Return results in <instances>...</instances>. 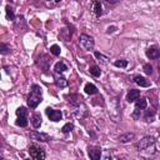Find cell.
<instances>
[{"mask_svg": "<svg viewBox=\"0 0 160 160\" xmlns=\"http://www.w3.org/2000/svg\"><path fill=\"white\" fill-rule=\"evenodd\" d=\"M138 148L144 155H154L156 152V140L152 136H145L140 140Z\"/></svg>", "mask_w": 160, "mask_h": 160, "instance_id": "obj_1", "label": "cell"}, {"mask_svg": "<svg viewBox=\"0 0 160 160\" xmlns=\"http://www.w3.org/2000/svg\"><path fill=\"white\" fill-rule=\"evenodd\" d=\"M41 94H42V89L40 85L38 84H32L31 85V90L30 94L28 96V105L30 109H36L38 105L41 102Z\"/></svg>", "mask_w": 160, "mask_h": 160, "instance_id": "obj_2", "label": "cell"}, {"mask_svg": "<svg viewBox=\"0 0 160 160\" xmlns=\"http://www.w3.org/2000/svg\"><path fill=\"white\" fill-rule=\"evenodd\" d=\"M29 154L32 159L35 160H44L46 158V154H45V150L39 146L38 144H31L29 146Z\"/></svg>", "mask_w": 160, "mask_h": 160, "instance_id": "obj_3", "label": "cell"}, {"mask_svg": "<svg viewBox=\"0 0 160 160\" xmlns=\"http://www.w3.org/2000/svg\"><path fill=\"white\" fill-rule=\"evenodd\" d=\"M79 45L82 50H86V51H90L94 49V45H95V41L94 39L90 36V35H86V34H81L80 38H79Z\"/></svg>", "mask_w": 160, "mask_h": 160, "instance_id": "obj_4", "label": "cell"}, {"mask_svg": "<svg viewBox=\"0 0 160 160\" xmlns=\"http://www.w3.org/2000/svg\"><path fill=\"white\" fill-rule=\"evenodd\" d=\"M16 116H18V119H16L15 124L18 126L25 128L28 125V110H26V108H24V106L18 108L16 109Z\"/></svg>", "mask_w": 160, "mask_h": 160, "instance_id": "obj_5", "label": "cell"}, {"mask_svg": "<svg viewBox=\"0 0 160 160\" xmlns=\"http://www.w3.org/2000/svg\"><path fill=\"white\" fill-rule=\"evenodd\" d=\"M48 118L51 120V121H60L62 119V112L60 110H55V109H51V108H46L45 110Z\"/></svg>", "mask_w": 160, "mask_h": 160, "instance_id": "obj_6", "label": "cell"}, {"mask_svg": "<svg viewBox=\"0 0 160 160\" xmlns=\"http://www.w3.org/2000/svg\"><path fill=\"white\" fill-rule=\"evenodd\" d=\"M29 138H30L31 140L42 141V142H46V141H49V140L51 139L50 135H48V134H45V132H39V131H32V132H30V134H29Z\"/></svg>", "mask_w": 160, "mask_h": 160, "instance_id": "obj_7", "label": "cell"}, {"mask_svg": "<svg viewBox=\"0 0 160 160\" xmlns=\"http://www.w3.org/2000/svg\"><path fill=\"white\" fill-rule=\"evenodd\" d=\"M145 54H146V56H148L149 59L154 60V59L160 58V49H159L158 46H150V48L145 51Z\"/></svg>", "mask_w": 160, "mask_h": 160, "instance_id": "obj_8", "label": "cell"}, {"mask_svg": "<svg viewBox=\"0 0 160 160\" xmlns=\"http://www.w3.org/2000/svg\"><path fill=\"white\" fill-rule=\"evenodd\" d=\"M88 154H89L90 159H92V160H99V159L101 158V150H100V148L89 146V149H88Z\"/></svg>", "mask_w": 160, "mask_h": 160, "instance_id": "obj_9", "label": "cell"}, {"mask_svg": "<svg viewBox=\"0 0 160 160\" xmlns=\"http://www.w3.org/2000/svg\"><path fill=\"white\" fill-rule=\"evenodd\" d=\"M134 82L141 88H149L150 86V81L148 79H145L144 76H140V75H135L134 76Z\"/></svg>", "mask_w": 160, "mask_h": 160, "instance_id": "obj_10", "label": "cell"}, {"mask_svg": "<svg viewBox=\"0 0 160 160\" xmlns=\"http://www.w3.org/2000/svg\"><path fill=\"white\" fill-rule=\"evenodd\" d=\"M139 98H140V90H136V89H131L126 95V100L129 102H135Z\"/></svg>", "mask_w": 160, "mask_h": 160, "instance_id": "obj_11", "label": "cell"}, {"mask_svg": "<svg viewBox=\"0 0 160 160\" xmlns=\"http://www.w3.org/2000/svg\"><path fill=\"white\" fill-rule=\"evenodd\" d=\"M135 139V134L134 132H125V134H121L119 136V141L121 144H126V142H130Z\"/></svg>", "mask_w": 160, "mask_h": 160, "instance_id": "obj_12", "label": "cell"}, {"mask_svg": "<svg viewBox=\"0 0 160 160\" xmlns=\"http://www.w3.org/2000/svg\"><path fill=\"white\" fill-rule=\"evenodd\" d=\"M55 84H56L58 88L64 89V88L68 86L69 82H68V80H66L64 76H61V75H56V76H55Z\"/></svg>", "mask_w": 160, "mask_h": 160, "instance_id": "obj_13", "label": "cell"}, {"mask_svg": "<svg viewBox=\"0 0 160 160\" xmlns=\"http://www.w3.org/2000/svg\"><path fill=\"white\" fill-rule=\"evenodd\" d=\"M92 11H94V14H95L98 18H100V16L102 15V6H101L100 1H98V0L94 1V4H92Z\"/></svg>", "mask_w": 160, "mask_h": 160, "instance_id": "obj_14", "label": "cell"}, {"mask_svg": "<svg viewBox=\"0 0 160 160\" xmlns=\"http://www.w3.org/2000/svg\"><path fill=\"white\" fill-rule=\"evenodd\" d=\"M68 70V66L62 62V61H58L56 64H55V66H54V71L56 72V74H61V72H64V71H66Z\"/></svg>", "mask_w": 160, "mask_h": 160, "instance_id": "obj_15", "label": "cell"}, {"mask_svg": "<svg viewBox=\"0 0 160 160\" xmlns=\"http://www.w3.org/2000/svg\"><path fill=\"white\" fill-rule=\"evenodd\" d=\"M31 124H32V126H34L35 129L40 128V126H41V115H40V114H34V115L31 116Z\"/></svg>", "mask_w": 160, "mask_h": 160, "instance_id": "obj_16", "label": "cell"}, {"mask_svg": "<svg viewBox=\"0 0 160 160\" xmlns=\"http://www.w3.org/2000/svg\"><path fill=\"white\" fill-rule=\"evenodd\" d=\"M84 90H85V92L89 94V95H95V94H98V89H96V86H95L94 84H90V82H88V84L85 85Z\"/></svg>", "mask_w": 160, "mask_h": 160, "instance_id": "obj_17", "label": "cell"}, {"mask_svg": "<svg viewBox=\"0 0 160 160\" xmlns=\"http://www.w3.org/2000/svg\"><path fill=\"white\" fill-rule=\"evenodd\" d=\"M146 106H148V100L146 99H138L136 101H135V108L136 109H140V110H144V109H146Z\"/></svg>", "mask_w": 160, "mask_h": 160, "instance_id": "obj_18", "label": "cell"}, {"mask_svg": "<svg viewBox=\"0 0 160 160\" xmlns=\"http://www.w3.org/2000/svg\"><path fill=\"white\" fill-rule=\"evenodd\" d=\"M89 72H90L92 76H95V78H99V76L101 75V70H100V68H99L98 65H92V66H90Z\"/></svg>", "mask_w": 160, "mask_h": 160, "instance_id": "obj_19", "label": "cell"}, {"mask_svg": "<svg viewBox=\"0 0 160 160\" xmlns=\"http://www.w3.org/2000/svg\"><path fill=\"white\" fill-rule=\"evenodd\" d=\"M5 11H6V19H8V20H15L14 9H12L10 5H6V8H5Z\"/></svg>", "mask_w": 160, "mask_h": 160, "instance_id": "obj_20", "label": "cell"}, {"mask_svg": "<svg viewBox=\"0 0 160 160\" xmlns=\"http://www.w3.org/2000/svg\"><path fill=\"white\" fill-rule=\"evenodd\" d=\"M94 55H95V58H96L101 64H108V62H109V58H108V56H105V55H102L101 52L95 51V52H94Z\"/></svg>", "mask_w": 160, "mask_h": 160, "instance_id": "obj_21", "label": "cell"}, {"mask_svg": "<svg viewBox=\"0 0 160 160\" xmlns=\"http://www.w3.org/2000/svg\"><path fill=\"white\" fill-rule=\"evenodd\" d=\"M154 115H155V110H152V109L146 110V112H145V120H146L148 122L154 121Z\"/></svg>", "mask_w": 160, "mask_h": 160, "instance_id": "obj_22", "label": "cell"}, {"mask_svg": "<svg viewBox=\"0 0 160 160\" xmlns=\"http://www.w3.org/2000/svg\"><path fill=\"white\" fill-rule=\"evenodd\" d=\"M0 52H1L2 55L9 54V52H10V46L6 45L5 42H1V44H0Z\"/></svg>", "mask_w": 160, "mask_h": 160, "instance_id": "obj_23", "label": "cell"}, {"mask_svg": "<svg viewBox=\"0 0 160 160\" xmlns=\"http://www.w3.org/2000/svg\"><path fill=\"white\" fill-rule=\"evenodd\" d=\"M72 129H74V124H72V122H66V124L62 126L61 131H62L64 134H68V132H70Z\"/></svg>", "mask_w": 160, "mask_h": 160, "instance_id": "obj_24", "label": "cell"}, {"mask_svg": "<svg viewBox=\"0 0 160 160\" xmlns=\"http://www.w3.org/2000/svg\"><path fill=\"white\" fill-rule=\"evenodd\" d=\"M50 52H51L52 55H55V56L60 55V46H59V45H56V44L51 45V46H50Z\"/></svg>", "mask_w": 160, "mask_h": 160, "instance_id": "obj_25", "label": "cell"}, {"mask_svg": "<svg viewBox=\"0 0 160 160\" xmlns=\"http://www.w3.org/2000/svg\"><path fill=\"white\" fill-rule=\"evenodd\" d=\"M114 65L116 68H126L128 66V60H115Z\"/></svg>", "mask_w": 160, "mask_h": 160, "instance_id": "obj_26", "label": "cell"}, {"mask_svg": "<svg viewBox=\"0 0 160 160\" xmlns=\"http://www.w3.org/2000/svg\"><path fill=\"white\" fill-rule=\"evenodd\" d=\"M142 70H144V72H145L146 75H151V74H152V66H151L150 64H145V65L142 66Z\"/></svg>", "mask_w": 160, "mask_h": 160, "instance_id": "obj_27", "label": "cell"}, {"mask_svg": "<svg viewBox=\"0 0 160 160\" xmlns=\"http://www.w3.org/2000/svg\"><path fill=\"white\" fill-rule=\"evenodd\" d=\"M132 118H134L135 120L140 118V109H136V108H135V110H134V112H132Z\"/></svg>", "mask_w": 160, "mask_h": 160, "instance_id": "obj_28", "label": "cell"}, {"mask_svg": "<svg viewBox=\"0 0 160 160\" xmlns=\"http://www.w3.org/2000/svg\"><path fill=\"white\" fill-rule=\"evenodd\" d=\"M116 30V26H109L108 28V32H114Z\"/></svg>", "mask_w": 160, "mask_h": 160, "instance_id": "obj_29", "label": "cell"}, {"mask_svg": "<svg viewBox=\"0 0 160 160\" xmlns=\"http://www.w3.org/2000/svg\"><path fill=\"white\" fill-rule=\"evenodd\" d=\"M106 2H110V4H116L119 0H105Z\"/></svg>", "mask_w": 160, "mask_h": 160, "instance_id": "obj_30", "label": "cell"}, {"mask_svg": "<svg viewBox=\"0 0 160 160\" xmlns=\"http://www.w3.org/2000/svg\"><path fill=\"white\" fill-rule=\"evenodd\" d=\"M159 75H160V65H159Z\"/></svg>", "mask_w": 160, "mask_h": 160, "instance_id": "obj_31", "label": "cell"}, {"mask_svg": "<svg viewBox=\"0 0 160 160\" xmlns=\"http://www.w3.org/2000/svg\"><path fill=\"white\" fill-rule=\"evenodd\" d=\"M9 1H14V0H9Z\"/></svg>", "mask_w": 160, "mask_h": 160, "instance_id": "obj_32", "label": "cell"}]
</instances>
